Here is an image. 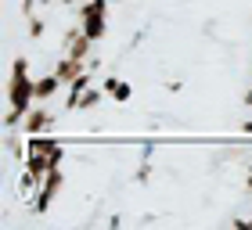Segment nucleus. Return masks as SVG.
Returning a JSON list of instances; mask_svg holds the SVG:
<instances>
[{
    "instance_id": "9b49d317",
    "label": "nucleus",
    "mask_w": 252,
    "mask_h": 230,
    "mask_svg": "<svg viewBox=\"0 0 252 230\" xmlns=\"http://www.w3.org/2000/svg\"><path fill=\"white\" fill-rule=\"evenodd\" d=\"M245 108H252V86L245 90Z\"/></svg>"
},
{
    "instance_id": "9d476101",
    "label": "nucleus",
    "mask_w": 252,
    "mask_h": 230,
    "mask_svg": "<svg viewBox=\"0 0 252 230\" xmlns=\"http://www.w3.org/2000/svg\"><path fill=\"white\" fill-rule=\"evenodd\" d=\"M242 133H249V137H252V119H245V122H242Z\"/></svg>"
},
{
    "instance_id": "7ed1b4c3",
    "label": "nucleus",
    "mask_w": 252,
    "mask_h": 230,
    "mask_svg": "<svg viewBox=\"0 0 252 230\" xmlns=\"http://www.w3.org/2000/svg\"><path fill=\"white\" fill-rule=\"evenodd\" d=\"M62 187H65V172H62V166H58V169H51L47 176H43L36 198H32V216H47L51 205H54V198L62 194Z\"/></svg>"
},
{
    "instance_id": "f257e3e1",
    "label": "nucleus",
    "mask_w": 252,
    "mask_h": 230,
    "mask_svg": "<svg viewBox=\"0 0 252 230\" xmlns=\"http://www.w3.org/2000/svg\"><path fill=\"white\" fill-rule=\"evenodd\" d=\"M32 105H36V79L29 72V58L15 54L11 58V79H7V108L29 115Z\"/></svg>"
},
{
    "instance_id": "1a4fd4ad",
    "label": "nucleus",
    "mask_w": 252,
    "mask_h": 230,
    "mask_svg": "<svg viewBox=\"0 0 252 230\" xmlns=\"http://www.w3.org/2000/svg\"><path fill=\"white\" fill-rule=\"evenodd\" d=\"M29 40H43V32H47V18H43L40 15V11H36V15H29Z\"/></svg>"
},
{
    "instance_id": "39448f33",
    "label": "nucleus",
    "mask_w": 252,
    "mask_h": 230,
    "mask_svg": "<svg viewBox=\"0 0 252 230\" xmlns=\"http://www.w3.org/2000/svg\"><path fill=\"white\" fill-rule=\"evenodd\" d=\"M54 72H58V79L68 86L79 72H87V61H83V58H76V54H62L58 61H54Z\"/></svg>"
},
{
    "instance_id": "0eeeda50",
    "label": "nucleus",
    "mask_w": 252,
    "mask_h": 230,
    "mask_svg": "<svg viewBox=\"0 0 252 230\" xmlns=\"http://www.w3.org/2000/svg\"><path fill=\"white\" fill-rule=\"evenodd\" d=\"M101 86H105L108 101H116V105H126V101L133 97V86L126 83V79H119V76H105V79H101Z\"/></svg>"
},
{
    "instance_id": "f03ea898",
    "label": "nucleus",
    "mask_w": 252,
    "mask_h": 230,
    "mask_svg": "<svg viewBox=\"0 0 252 230\" xmlns=\"http://www.w3.org/2000/svg\"><path fill=\"white\" fill-rule=\"evenodd\" d=\"M76 18H79L83 32L94 43H101L108 36V0H79L76 4Z\"/></svg>"
},
{
    "instance_id": "6e6552de",
    "label": "nucleus",
    "mask_w": 252,
    "mask_h": 230,
    "mask_svg": "<svg viewBox=\"0 0 252 230\" xmlns=\"http://www.w3.org/2000/svg\"><path fill=\"white\" fill-rule=\"evenodd\" d=\"M105 97H108V94H105V86H101V83L87 86V90H83V97H79V112H76V115L97 112V108H101V101H105Z\"/></svg>"
},
{
    "instance_id": "423d86ee",
    "label": "nucleus",
    "mask_w": 252,
    "mask_h": 230,
    "mask_svg": "<svg viewBox=\"0 0 252 230\" xmlns=\"http://www.w3.org/2000/svg\"><path fill=\"white\" fill-rule=\"evenodd\" d=\"M62 90H65V83L58 79V72H54V68H51L47 76H40V79H36V101H40V105H51V101L58 97Z\"/></svg>"
},
{
    "instance_id": "20e7f679",
    "label": "nucleus",
    "mask_w": 252,
    "mask_h": 230,
    "mask_svg": "<svg viewBox=\"0 0 252 230\" xmlns=\"http://www.w3.org/2000/svg\"><path fill=\"white\" fill-rule=\"evenodd\" d=\"M54 126H58V115H54L47 105H32L29 115H26V122H22V130H26V137H40V133H51Z\"/></svg>"
}]
</instances>
